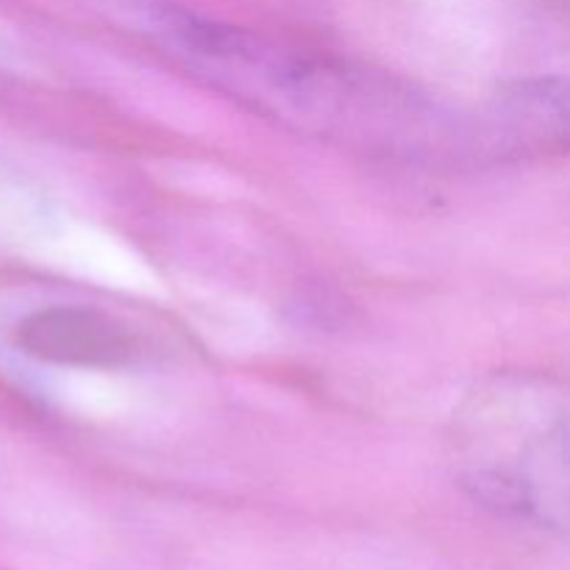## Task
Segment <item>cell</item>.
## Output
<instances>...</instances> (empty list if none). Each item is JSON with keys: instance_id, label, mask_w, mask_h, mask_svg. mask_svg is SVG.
Instances as JSON below:
<instances>
[{"instance_id": "6da1fadb", "label": "cell", "mask_w": 570, "mask_h": 570, "mask_svg": "<svg viewBox=\"0 0 570 570\" xmlns=\"http://www.w3.org/2000/svg\"><path fill=\"white\" fill-rule=\"evenodd\" d=\"M451 451L479 504L570 527V384L534 373L484 379L456 410Z\"/></svg>"}, {"instance_id": "3957f363", "label": "cell", "mask_w": 570, "mask_h": 570, "mask_svg": "<svg viewBox=\"0 0 570 570\" xmlns=\"http://www.w3.org/2000/svg\"><path fill=\"white\" fill-rule=\"evenodd\" d=\"M22 354L50 365L120 367L137 356V340L115 317L87 306H48L14 328Z\"/></svg>"}, {"instance_id": "7a4b0ae2", "label": "cell", "mask_w": 570, "mask_h": 570, "mask_svg": "<svg viewBox=\"0 0 570 570\" xmlns=\"http://www.w3.org/2000/svg\"><path fill=\"white\" fill-rule=\"evenodd\" d=\"M482 150L504 159L570 154V76H532L504 83L479 117Z\"/></svg>"}]
</instances>
